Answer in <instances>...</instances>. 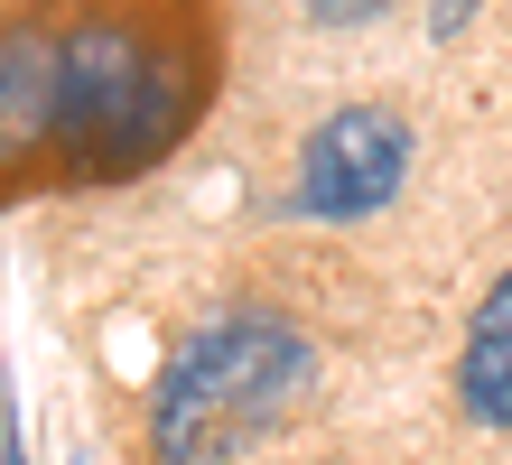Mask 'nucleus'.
I'll return each mask as SVG.
<instances>
[{"label":"nucleus","instance_id":"9","mask_svg":"<svg viewBox=\"0 0 512 465\" xmlns=\"http://www.w3.org/2000/svg\"><path fill=\"white\" fill-rule=\"evenodd\" d=\"M0 465H19V447H10V456H0Z\"/></svg>","mask_w":512,"mask_h":465},{"label":"nucleus","instance_id":"1","mask_svg":"<svg viewBox=\"0 0 512 465\" xmlns=\"http://www.w3.org/2000/svg\"><path fill=\"white\" fill-rule=\"evenodd\" d=\"M308 335L270 307H233L205 335L177 345V363L149 391V456L159 465H233L261 428L289 419V400L308 391Z\"/></svg>","mask_w":512,"mask_h":465},{"label":"nucleus","instance_id":"5","mask_svg":"<svg viewBox=\"0 0 512 465\" xmlns=\"http://www.w3.org/2000/svg\"><path fill=\"white\" fill-rule=\"evenodd\" d=\"M457 400H466V419L512 428V345H503V335H466V354H457Z\"/></svg>","mask_w":512,"mask_h":465},{"label":"nucleus","instance_id":"7","mask_svg":"<svg viewBox=\"0 0 512 465\" xmlns=\"http://www.w3.org/2000/svg\"><path fill=\"white\" fill-rule=\"evenodd\" d=\"M475 335H503V345H512V270L485 289V307H475Z\"/></svg>","mask_w":512,"mask_h":465},{"label":"nucleus","instance_id":"2","mask_svg":"<svg viewBox=\"0 0 512 465\" xmlns=\"http://www.w3.org/2000/svg\"><path fill=\"white\" fill-rule=\"evenodd\" d=\"M177 112L187 103H177L168 66L131 38V28L94 19V28H75V38L56 47V131H66V149L94 177L159 159L168 131H177Z\"/></svg>","mask_w":512,"mask_h":465},{"label":"nucleus","instance_id":"6","mask_svg":"<svg viewBox=\"0 0 512 465\" xmlns=\"http://www.w3.org/2000/svg\"><path fill=\"white\" fill-rule=\"evenodd\" d=\"M298 10H308L317 28H373V19L391 10V0H298Z\"/></svg>","mask_w":512,"mask_h":465},{"label":"nucleus","instance_id":"4","mask_svg":"<svg viewBox=\"0 0 512 465\" xmlns=\"http://www.w3.org/2000/svg\"><path fill=\"white\" fill-rule=\"evenodd\" d=\"M56 131V47L38 28L0 38V159H28Z\"/></svg>","mask_w":512,"mask_h":465},{"label":"nucleus","instance_id":"8","mask_svg":"<svg viewBox=\"0 0 512 465\" xmlns=\"http://www.w3.org/2000/svg\"><path fill=\"white\" fill-rule=\"evenodd\" d=\"M466 10H475V0H429V38H457Z\"/></svg>","mask_w":512,"mask_h":465},{"label":"nucleus","instance_id":"3","mask_svg":"<svg viewBox=\"0 0 512 465\" xmlns=\"http://www.w3.org/2000/svg\"><path fill=\"white\" fill-rule=\"evenodd\" d=\"M401 177H410V121L391 103H345L298 140L289 205L317 214V224H364L401 196Z\"/></svg>","mask_w":512,"mask_h":465}]
</instances>
